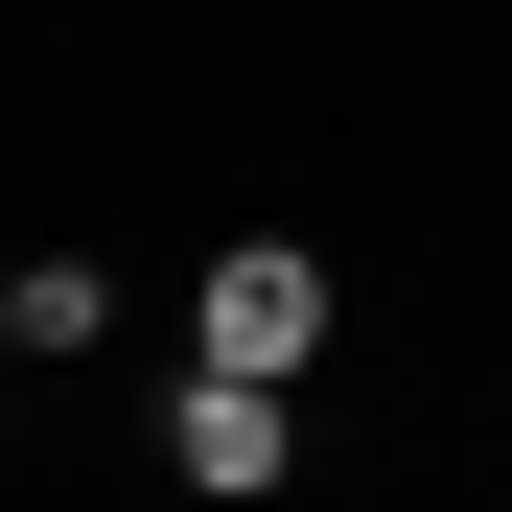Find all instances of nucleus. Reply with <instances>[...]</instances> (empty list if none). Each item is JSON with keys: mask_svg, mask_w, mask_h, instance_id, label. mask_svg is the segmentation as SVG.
Returning <instances> with one entry per match:
<instances>
[{"mask_svg": "<svg viewBox=\"0 0 512 512\" xmlns=\"http://www.w3.org/2000/svg\"><path fill=\"white\" fill-rule=\"evenodd\" d=\"M326 303H350V280H326L303 233H233V256H210V373H303Z\"/></svg>", "mask_w": 512, "mask_h": 512, "instance_id": "1", "label": "nucleus"}, {"mask_svg": "<svg viewBox=\"0 0 512 512\" xmlns=\"http://www.w3.org/2000/svg\"><path fill=\"white\" fill-rule=\"evenodd\" d=\"M163 466H187L210 512H256V489L303 466V396H280V373H187V396H163Z\"/></svg>", "mask_w": 512, "mask_h": 512, "instance_id": "2", "label": "nucleus"}, {"mask_svg": "<svg viewBox=\"0 0 512 512\" xmlns=\"http://www.w3.org/2000/svg\"><path fill=\"white\" fill-rule=\"evenodd\" d=\"M94 326H117L94 256H24V280H0V350H24V373H47V350H94Z\"/></svg>", "mask_w": 512, "mask_h": 512, "instance_id": "3", "label": "nucleus"}]
</instances>
